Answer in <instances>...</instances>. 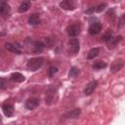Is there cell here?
Segmentation results:
<instances>
[{
    "label": "cell",
    "instance_id": "6da1fadb",
    "mask_svg": "<svg viewBox=\"0 0 125 125\" xmlns=\"http://www.w3.org/2000/svg\"><path fill=\"white\" fill-rule=\"evenodd\" d=\"M58 101V90L57 88L50 86L46 92V104H53Z\"/></svg>",
    "mask_w": 125,
    "mask_h": 125
},
{
    "label": "cell",
    "instance_id": "7a4b0ae2",
    "mask_svg": "<svg viewBox=\"0 0 125 125\" xmlns=\"http://www.w3.org/2000/svg\"><path fill=\"white\" fill-rule=\"evenodd\" d=\"M44 62V60L42 58H32L27 62V68L31 71H35L39 69Z\"/></svg>",
    "mask_w": 125,
    "mask_h": 125
},
{
    "label": "cell",
    "instance_id": "3957f363",
    "mask_svg": "<svg viewBox=\"0 0 125 125\" xmlns=\"http://www.w3.org/2000/svg\"><path fill=\"white\" fill-rule=\"evenodd\" d=\"M81 27L79 24H71L69 26H67L66 28V32L70 37H75L80 33Z\"/></svg>",
    "mask_w": 125,
    "mask_h": 125
},
{
    "label": "cell",
    "instance_id": "277c9868",
    "mask_svg": "<svg viewBox=\"0 0 125 125\" xmlns=\"http://www.w3.org/2000/svg\"><path fill=\"white\" fill-rule=\"evenodd\" d=\"M68 45H69V49L73 54H77L79 52L80 49V43L79 40L76 38H72L68 41Z\"/></svg>",
    "mask_w": 125,
    "mask_h": 125
},
{
    "label": "cell",
    "instance_id": "5b68a950",
    "mask_svg": "<svg viewBox=\"0 0 125 125\" xmlns=\"http://www.w3.org/2000/svg\"><path fill=\"white\" fill-rule=\"evenodd\" d=\"M123 66H124V61L121 60V59H118V60L114 61V62L111 63V65H110V70H111L112 73H115V72L119 71L121 68H123Z\"/></svg>",
    "mask_w": 125,
    "mask_h": 125
},
{
    "label": "cell",
    "instance_id": "8992f818",
    "mask_svg": "<svg viewBox=\"0 0 125 125\" xmlns=\"http://www.w3.org/2000/svg\"><path fill=\"white\" fill-rule=\"evenodd\" d=\"M101 29H102V23L99 22V21H96L94 23H91V25L89 26L88 32L91 35H96L101 31Z\"/></svg>",
    "mask_w": 125,
    "mask_h": 125
},
{
    "label": "cell",
    "instance_id": "52a82bcc",
    "mask_svg": "<svg viewBox=\"0 0 125 125\" xmlns=\"http://www.w3.org/2000/svg\"><path fill=\"white\" fill-rule=\"evenodd\" d=\"M60 7L66 11H71L75 9V4L72 0H62L60 3Z\"/></svg>",
    "mask_w": 125,
    "mask_h": 125
},
{
    "label": "cell",
    "instance_id": "ba28073f",
    "mask_svg": "<svg viewBox=\"0 0 125 125\" xmlns=\"http://www.w3.org/2000/svg\"><path fill=\"white\" fill-rule=\"evenodd\" d=\"M38 105H39V100L36 98H30L25 102V107L29 110L36 108Z\"/></svg>",
    "mask_w": 125,
    "mask_h": 125
},
{
    "label": "cell",
    "instance_id": "9c48e42d",
    "mask_svg": "<svg viewBox=\"0 0 125 125\" xmlns=\"http://www.w3.org/2000/svg\"><path fill=\"white\" fill-rule=\"evenodd\" d=\"M10 13V6L7 0H0V15L7 16Z\"/></svg>",
    "mask_w": 125,
    "mask_h": 125
},
{
    "label": "cell",
    "instance_id": "30bf717a",
    "mask_svg": "<svg viewBox=\"0 0 125 125\" xmlns=\"http://www.w3.org/2000/svg\"><path fill=\"white\" fill-rule=\"evenodd\" d=\"M2 109H3L4 114H5L6 116H8V117H11V116L14 114V106H13V104H8V103L3 104Z\"/></svg>",
    "mask_w": 125,
    "mask_h": 125
},
{
    "label": "cell",
    "instance_id": "8fae6325",
    "mask_svg": "<svg viewBox=\"0 0 125 125\" xmlns=\"http://www.w3.org/2000/svg\"><path fill=\"white\" fill-rule=\"evenodd\" d=\"M80 112H81V110H80V108H74V109H72L71 111H68V112H66L63 116H62L63 119H70V118H77L78 116H79V114H80Z\"/></svg>",
    "mask_w": 125,
    "mask_h": 125
},
{
    "label": "cell",
    "instance_id": "7c38bea8",
    "mask_svg": "<svg viewBox=\"0 0 125 125\" xmlns=\"http://www.w3.org/2000/svg\"><path fill=\"white\" fill-rule=\"evenodd\" d=\"M97 84H98V82H97L96 80H93V81L89 82V83L87 84V86H86L85 90H84V94H85V95H87V96H88V95H91V94L94 92V90L96 89Z\"/></svg>",
    "mask_w": 125,
    "mask_h": 125
},
{
    "label": "cell",
    "instance_id": "4fadbf2b",
    "mask_svg": "<svg viewBox=\"0 0 125 125\" xmlns=\"http://www.w3.org/2000/svg\"><path fill=\"white\" fill-rule=\"evenodd\" d=\"M40 16L38 14H32L28 18V23L31 25H37L40 23Z\"/></svg>",
    "mask_w": 125,
    "mask_h": 125
},
{
    "label": "cell",
    "instance_id": "5bb4252c",
    "mask_svg": "<svg viewBox=\"0 0 125 125\" xmlns=\"http://www.w3.org/2000/svg\"><path fill=\"white\" fill-rule=\"evenodd\" d=\"M30 6H31L30 1H29V0H26V1H24V2H22V3L21 4V6L19 7V12H20V13H25L26 11L29 10Z\"/></svg>",
    "mask_w": 125,
    "mask_h": 125
},
{
    "label": "cell",
    "instance_id": "9a60e30c",
    "mask_svg": "<svg viewBox=\"0 0 125 125\" xmlns=\"http://www.w3.org/2000/svg\"><path fill=\"white\" fill-rule=\"evenodd\" d=\"M44 43L42 41H35L34 44H33V52L35 53H40L44 50Z\"/></svg>",
    "mask_w": 125,
    "mask_h": 125
},
{
    "label": "cell",
    "instance_id": "2e32d148",
    "mask_svg": "<svg viewBox=\"0 0 125 125\" xmlns=\"http://www.w3.org/2000/svg\"><path fill=\"white\" fill-rule=\"evenodd\" d=\"M11 80H13L15 82H23L25 80V77L20 72H15L11 75Z\"/></svg>",
    "mask_w": 125,
    "mask_h": 125
},
{
    "label": "cell",
    "instance_id": "e0dca14e",
    "mask_svg": "<svg viewBox=\"0 0 125 125\" xmlns=\"http://www.w3.org/2000/svg\"><path fill=\"white\" fill-rule=\"evenodd\" d=\"M5 47H6V49H7L8 51H10V52H12V53H15V54H21V51L18 47H16L15 45H13V44H11V43H6Z\"/></svg>",
    "mask_w": 125,
    "mask_h": 125
},
{
    "label": "cell",
    "instance_id": "ac0fdd59",
    "mask_svg": "<svg viewBox=\"0 0 125 125\" xmlns=\"http://www.w3.org/2000/svg\"><path fill=\"white\" fill-rule=\"evenodd\" d=\"M99 54H100V49H99V48H93V49H91L90 52L88 53L87 59H88V60H92V59L96 58Z\"/></svg>",
    "mask_w": 125,
    "mask_h": 125
},
{
    "label": "cell",
    "instance_id": "d6986e66",
    "mask_svg": "<svg viewBox=\"0 0 125 125\" xmlns=\"http://www.w3.org/2000/svg\"><path fill=\"white\" fill-rule=\"evenodd\" d=\"M105 67H106V63L104 62H102V61H98V62L93 63L94 69H102V68H105Z\"/></svg>",
    "mask_w": 125,
    "mask_h": 125
},
{
    "label": "cell",
    "instance_id": "ffe728a7",
    "mask_svg": "<svg viewBox=\"0 0 125 125\" xmlns=\"http://www.w3.org/2000/svg\"><path fill=\"white\" fill-rule=\"evenodd\" d=\"M111 37H112V31H111L110 29H107V30L105 31V33L103 35L102 40H103L104 42H108V41L111 39Z\"/></svg>",
    "mask_w": 125,
    "mask_h": 125
},
{
    "label": "cell",
    "instance_id": "44dd1931",
    "mask_svg": "<svg viewBox=\"0 0 125 125\" xmlns=\"http://www.w3.org/2000/svg\"><path fill=\"white\" fill-rule=\"evenodd\" d=\"M120 39H121V36H118L116 38H112L111 37V39L108 41V48H114L115 45L120 41Z\"/></svg>",
    "mask_w": 125,
    "mask_h": 125
},
{
    "label": "cell",
    "instance_id": "7402d4cb",
    "mask_svg": "<svg viewBox=\"0 0 125 125\" xmlns=\"http://www.w3.org/2000/svg\"><path fill=\"white\" fill-rule=\"evenodd\" d=\"M78 73H79V69L77 67H75V66H72L70 68V70H69L68 75H69V77H75Z\"/></svg>",
    "mask_w": 125,
    "mask_h": 125
},
{
    "label": "cell",
    "instance_id": "603a6c76",
    "mask_svg": "<svg viewBox=\"0 0 125 125\" xmlns=\"http://www.w3.org/2000/svg\"><path fill=\"white\" fill-rule=\"evenodd\" d=\"M106 7V4L105 3H102V4H100L98 7H96V12H98V13H101L102 11H104V8Z\"/></svg>",
    "mask_w": 125,
    "mask_h": 125
},
{
    "label": "cell",
    "instance_id": "cb8c5ba5",
    "mask_svg": "<svg viewBox=\"0 0 125 125\" xmlns=\"http://www.w3.org/2000/svg\"><path fill=\"white\" fill-rule=\"evenodd\" d=\"M7 87V80L5 78H0V89L4 90Z\"/></svg>",
    "mask_w": 125,
    "mask_h": 125
},
{
    "label": "cell",
    "instance_id": "d4e9b609",
    "mask_svg": "<svg viewBox=\"0 0 125 125\" xmlns=\"http://www.w3.org/2000/svg\"><path fill=\"white\" fill-rule=\"evenodd\" d=\"M58 71V68L57 67H55V66H51L50 68H49V72H48V75L50 76V77H52L56 72Z\"/></svg>",
    "mask_w": 125,
    "mask_h": 125
},
{
    "label": "cell",
    "instance_id": "484cf974",
    "mask_svg": "<svg viewBox=\"0 0 125 125\" xmlns=\"http://www.w3.org/2000/svg\"><path fill=\"white\" fill-rule=\"evenodd\" d=\"M95 10H96V7H90L88 10H86V14L91 15V14H93L95 12Z\"/></svg>",
    "mask_w": 125,
    "mask_h": 125
}]
</instances>
